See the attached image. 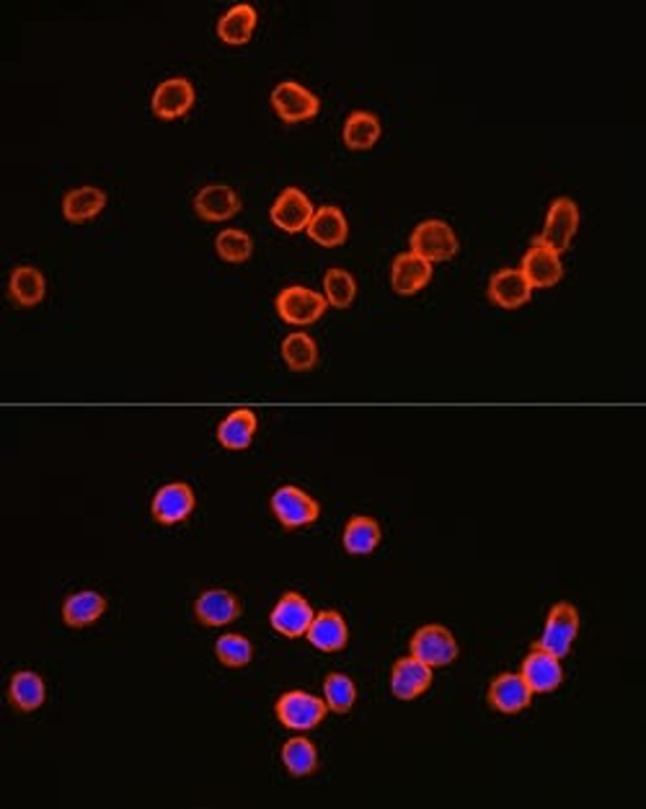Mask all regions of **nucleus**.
Wrapping results in <instances>:
<instances>
[{"label": "nucleus", "mask_w": 646, "mask_h": 809, "mask_svg": "<svg viewBox=\"0 0 646 809\" xmlns=\"http://www.w3.org/2000/svg\"><path fill=\"white\" fill-rule=\"evenodd\" d=\"M323 298H326V303L332 308L345 311L357 298V279L347 270L334 266V270L323 274Z\"/></svg>", "instance_id": "72a5a7b5"}, {"label": "nucleus", "mask_w": 646, "mask_h": 809, "mask_svg": "<svg viewBox=\"0 0 646 809\" xmlns=\"http://www.w3.org/2000/svg\"><path fill=\"white\" fill-rule=\"evenodd\" d=\"M306 233L311 236V241L323 246V249H339L349 238L347 215L339 208H334V204H323V208L315 210Z\"/></svg>", "instance_id": "4be33fe9"}, {"label": "nucleus", "mask_w": 646, "mask_h": 809, "mask_svg": "<svg viewBox=\"0 0 646 809\" xmlns=\"http://www.w3.org/2000/svg\"><path fill=\"white\" fill-rule=\"evenodd\" d=\"M197 91L187 78H166L163 84L156 86L153 96H150V109L158 120L174 122L178 116H184L195 107Z\"/></svg>", "instance_id": "f8f14e48"}, {"label": "nucleus", "mask_w": 646, "mask_h": 809, "mask_svg": "<svg viewBox=\"0 0 646 809\" xmlns=\"http://www.w3.org/2000/svg\"><path fill=\"white\" fill-rule=\"evenodd\" d=\"M306 639L311 642L319 652H326V655L341 652L349 642V628H347L345 615H341L339 610H321V613H315Z\"/></svg>", "instance_id": "412c9836"}, {"label": "nucleus", "mask_w": 646, "mask_h": 809, "mask_svg": "<svg viewBox=\"0 0 646 809\" xmlns=\"http://www.w3.org/2000/svg\"><path fill=\"white\" fill-rule=\"evenodd\" d=\"M576 231H580V208L572 197H556L548 208L546 225L543 233L535 238V244L548 246L556 253H563L572 246Z\"/></svg>", "instance_id": "423d86ee"}, {"label": "nucleus", "mask_w": 646, "mask_h": 809, "mask_svg": "<svg viewBox=\"0 0 646 809\" xmlns=\"http://www.w3.org/2000/svg\"><path fill=\"white\" fill-rule=\"evenodd\" d=\"M580 634V610H576L572 602H556V606L548 610L546 626H543V636L535 642V647L546 649L554 657H563L569 655L572 644Z\"/></svg>", "instance_id": "39448f33"}, {"label": "nucleus", "mask_w": 646, "mask_h": 809, "mask_svg": "<svg viewBox=\"0 0 646 809\" xmlns=\"http://www.w3.org/2000/svg\"><path fill=\"white\" fill-rule=\"evenodd\" d=\"M432 272H435V266L427 259L417 257L411 251L398 253L394 259V266H390V287H394L396 295L409 298V295L422 293L430 285Z\"/></svg>", "instance_id": "6ab92c4d"}, {"label": "nucleus", "mask_w": 646, "mask_h": 809, "mask_svg": "<svg viewBox=\"0 0 646 809\" xmlns=\"http://www.w3.org/2000/svg\"><path fill=\"white\" fill-rule=\"evenodd\" d=\"M409 246L411 253L427 259L432 266L450 262V259L460 251V241L456 231H452V225L439 221V217H430V221L419 223L417 228L411 231Z\"/></svg>", "instance_id": "f257e3e1"}, {"label": "nucleus", "mask_w": 646, "mask_h": 809, "mask_svg": "<svg viewBox=\"0 0 646 809\" xmlns=\"http://www.w3.org/2000/svg\"><path fill=\"white\" fill-rule=\"evenodd\" d=\"M195 212L204 223H223L240 212L238 191L228 184H208L195 195Z\"/></svg>", "instance_id": "f3484780"}, {"label": "nucleus", "mask_w": 646, "mask_h": 809, "mask_svg": "<svg viewBox=\"0 0 646 809\" xmlns=\"http://www.w3.org/2000/svg\"><path fill=\"white\" fill-rule=\"evenodd\" d=\"M240 613H244V606L231 589L210 587L195 600L197 621L208 628L228 626V623L240 619Z\"/></svg>", "instance_id": "4468645a"}, {"label": "nucleus", "mask_w": 646, "mask_h": 809, "mask_svg": "<svg viewBox=\"0 0 646 809\" xmlns=\"http://www.w3.org/2000/svg\"><path fill=\"white\" fill-rule=\"evenodd\" d=\"M282 360L290 373H311L319 365V345L311 334L295 332L282 339Z\"/></svg>", "instance_id": "7c9ffc66"}, {"label": "nucleus", "mask_w": 646, "mask_h": 809, "mask_svg": "<svg viewBox=\"0 0 646 809\" xmlns=\"http://www.w3.org/2000/svg\"><path fill=\"white\" fill-rule=\"evenodd\" d=\"M270 507L279 525L287 527V531L306 527L321 518V505L295 484H282L279 489H274Z\"/></svg>", "instance_id": "20e7f679"}, {"label": "nucleus", "mask_w": 646, "mask_h": 809, "mask_svg": "<svg viewBox=\"0 0 646 809\" xmlns=\"http://www.w3.org/2000/svg\"><path fill=\"white\" fill-rule=\"evenodd\" d=\"M270 101L279 120L287 122V125H300V122L313 120L321 112L319 96L311 88L295 84V80H282V84L274 86Z\"/></svg>", "instance_id": "6e6552de"}, {"label": "nucleus", "mask_w": 646, "mask_h": 809, "mask_svg": "<svg viewBox=\"0 0 646 809\" xmlns=\"http://www.w3.org/2000/svg\"><path fill=\"white\" fill-rule=\"evenodd\" d=\"M383 135V125L377 120V114L373 112H352L347 116L345 129H341V137H345V146L349 150H370L377 146Z\"/></svg>", "instance_id": "c756f323"}, {"label": "nucleus", "mask_w": 646, "mask_h": 809, "mask_svg": "<svg viewBox=\"0 0 646 809\" xmlns=\"http://www.w3.org/2000/svg\"><path fill=\"white\" fill-rule=\"evenodd\" d=\"M432 685V668L424 664L417 657H401L390 668V694L398 701H414V698L424 696Z\"/></svg>", "instance_id": "2eb2a0df"}, {"label": "nucleus", "mask_w": 646, "mask_h": 809, "mask_svg": "<svg viewBox=\"0 0 646 809\" xmlns=\"http://www.w3.org/2000/svg\"><path fill=\"white\" fill-rule=\"evenodd\" d=\"M257 24H259V13L253 5L249 3L233 5V9L225 11L218 22L220 42L233 45V47L249 45L253 32H257Z\"/></svg>", "instance_id": "5701e85b"}, {"label": "nucleus", "mask_w": 646, "mask_h": 809, "mask_svg": "<svg viewBox=\"0 0 646 809\" xmlns=\"http://www.w3.org/2000/svg\"><path fill=\"white\" fill-rule=\"evenodd\" d=\"M215 657L223 668H246L253 660V644L240 634H223L215 642Z\"/></svg>", "instance_id": "c9c22d12"}, {"label": "nucleus", "mask_w": 646, "mask_h": 809, "mask_svg": "<svg viewBox=\"0 0 646 809\" xmlns=\"http://www.w3.org/2000/svg\"><path fill=\"white\" fill-rule=\"evenodd\" d=\"M486 701H489L492 709L499 711V714L512 717L525 711L527 706L533 704V690L527 688V683L522 681L520 673H501L492 681Z\"/></svg>", "instance_id": "a211bd4d"}, {"label": "nucleus", "mask_w": 646, "mask_h": 809, "mask_svg": "<svg viewBox=\"0 0 646 809\" xmlns=\"http://www.w3.org/2000/svg\"><path fill=\"white\" fill-rule=\"evenodd\" d=\"M9 701L22 714H32L47 701V683L34 670H18L9 683Z\"/></svg>", "instance_id": "a878e982"}, {"label": "nucleus", "mask_w": 646, "mask_h": 809, "mask_svg": "<svg viewBox=\"0 0 646 809\" xmlns=\"http://www.w3.org/2000/svg\"><path fill=\"white\" fill-rule=\"evenodd\" d=\"M383 540V531L381 523L368 515H355L347 520L345 533H341V544H345V551L352 553V557H368L373 553Z\"/></svg>", "instance_id": "c85d7f7f"}, {"label": "nucleus", "mask_w": 646, "mask_h": 809, "mask_svg": "<svg viewBox=\"0 0 646 809\" xmlns=\"http://www.w3.org/2000/svg\"><path fill=\"white\" fill-rule=\"evenodd\" d=\"M282 766L293 779H306L319 768V750L308 737H293L282 745Z\"/></svg>", "instance_id": "2f4dec72"}, {"label": "nucleus", "mask_w": 646, "mask_h": 809, "mask_svg": "<svg viewBox=\"0 0 646 809\" xmlns=\"http://www.w3.org/2000/svg\"><path fill=\"white\" fill-rule=\"evenodd\" d=\"M9 295L18 308H34L45 300L47 279L45 274L32 264H22L11 272Z\"/></svg>", "instance_id": "bb28decb"}, {"label": "nucleus", "mask_w": 646, "mask_h": 809, "mask_svg": "<svg viewBox=\"0 0 646 809\" xmlns=\"http://www.w3.org/2000/svg\"><path fill=\"white\" fill-rule=\"evenodd\" d=\"M313 215H315V208H313L311 197H308L306 191L298 189V187L282 189L279 197L274 200L272 210H270L272 223L285 233L306 231L308 223L313 221Z\"/></svg>", "instance_id": "9b49d317"}, {"label": "nucleus", "mask_w": 646, "mask_h": 809, "mask_svg": "<svg viewBox=\"0 0 646 809\" xmlns=\"http://www.w3.org/2000/svg\"><path fill=\"white\" fill-rule=\"evenodd\" d=\"M520 272L525 274V279L531 283L533 290H548V287H556L563 277L561 253H556L548 249V246H541L533 241L531 249H527L525 257H522Z\"/></svg>", "instance_id": "dca6fc26"}, {"label": "nucleus", "mask_w": 646, "mask_h": 809, "mask_svg": "<svg viewBox=\"0 0 646 809\" xmlns=\"http://www.w3.org/2000/svg\"><path fill=\"white\" fill-rule=\"evenodd\" d=\"M215 251L225 264H244L253 257V238L246 231L225 228L218 233Z\"/></svg>", "instance_id": "f704fd0d"}, {"label": "nucleus", "mask_w": 646, "mask_h": 809, "mask_svg": "<svg viewBox=\"0 0 646 809\" xmlns=\"http://www.w3.org/2000/svg\"><path fill=\"white\" fill-rule=\"evenodd\" d=\"M195 489L187 482H171L163 484L150 499V515L161 525H178L195 512Z\"/></svg>", "instance_id": "1a4fd4ad"}, {"label": "nucleus", "mask_w": 646, "mask_h": 809, "mask_svg": "<svg viewBox=\"0 0 646 809\" xmlns=\"http://www.w3.org/2000/svg\"><path fill=\"white\" fill-rule=\"evenodd\" d=\"M274 308H277V315L285 324L290 326H311L315 321L326 313V298L321 293L311 290V287L302 285H290L285 287L274 300Z\"/></svg>", "instance_id": "0eeeda50"}, {"label": "nucleus", "mask_w": 646, "mask_h": 809, "mask_svg": "<svg viewBox=\"0 0 646 809\" xmlns=\"http://www.w3.org/2000/svg\"><path fill=\"white\" fill-rule=\"evenodd\" d=\"M323 701L334 714H349L357 704V685L345 673H328L323 681Z\"/></svg>", "instance_id": "473e14b6"}, {"label": "nucleus", "mask_w": 646, "mask_h": 809, "mask_svg": "<svg viewBox=\"0 0 646 809\" xmlns=\"http://www.w3.org/2000/svg\"><path fill=\"white\" fill-rule=\"evenodd\" d=\"M107 208V191L99 187H75L63 197V215L67 223L84 225Z\"/></svg>", "instance_id": "cd10ccee"}, {"label": "nucleus", "mask_w": 646, "mask_h": 809, "mask_svg": "<svg viewBox=\"0 0 646 809\" xmlns=\"http://www.w3.org/2000/svg\"><path fill=\"white\" fill-rule=\"evenodd\" d=\"M274 714H277L279 724L295 732H311L319 726L328 714V706L323 698L308 694V690H287L277 698L274 704Z\"/></svg>", "instance_id": "f03ea898"}, {"label": "nucleus", "mask_w": 646, "mask_h": 809, "mask_svg": "<svg viewBox=\"0 0 646 809\" xmlns=\"http://www.w3.org/2000/svg\"><path fill=\"white\" fill-rule=\"evenodd\" d=\"M520 675L522 681L527 683V688L533 690V696L551 694V690H556L563 683V664L559 657H554L551 652H546V649L535 647L533 644L531 655L522 660Z\"/></svg>", "instance_id": "ddd939ff"}, {"label": "nucleus", "mask_w": 646, "mask_h": 809, "mask_svg": "<svg viewBox=\"0 0 646 809\" xmlns=\"http://www.w3.org/2000/svg\"><path fill=\"white\" fill-rule=\"evenodd\" d=\"M409 652L411 657H417V660H422L424 664H430V668L435 670L448 668V664L456 662L460 647L448 626L427 623V626L414 631V636H411L409 642Z\"/></svg>", "instance_id": "7ed1b4c3"}, {"label": "nucleus", "mask_w": 646, "mask_h": 809, "mask_svg": "<svg viewBox=\"0 0 646 809\" xmlns=\"http://www.w3.org/2000/svg\"><path fill=\"white\" fill-rule=\"evenodd\" d=\"M107 598L96 589H78L71 598L63 602V621L71 628H86L91 626L107 613Z\"/></svg>", "instance_id": "b1692460"}, {"label": "nucleus", "mask_w": 646, "mask_h": 809, "mask_svg": "<svg viewBox=\"0 0 646 809\" xmlns=\"http://www.w3.org/2000/svg\"><path fill=\"white\" fill-rule=\"evenodd\" d=\"M313 615L315 610L300 593H285L277 600V606L272 608L270 623L279 636H285V639H300V636H306L308 628H311Z\"/></svg>", "instance_id": "9d476101"}, {"label": "nucleus", "mask_w": 646, "mask_h": 809, "mask_svg": "<svg viewBox=\"0 0 646 809\" xmlns=\"http://www.w3.org/2000/svg\"><path fill=\"white\" fill-rule=\"evenodd\" d=\"M486 295H489V300L497 308H505V311H518V308L531 303L533 287L520 270H499L492 274Z\"/></svg>", "instance_id": "aec40b11"}, {"label": "nucleus", "mask_w": 646, "mask_h": 809, "mask_svg": "<svg viewBox=\"0 0 646 809\" xmlns=\"http://www.w3.org/2000/svg\"><path fill=\"white\" fill-rule=\"evenodd\" d=\"M259 420L251 409H236L218 424V443L225 450H246L251 448L253 437H257Z\"/></svg>", "instance_id": "393cba45"}]
</instances>
